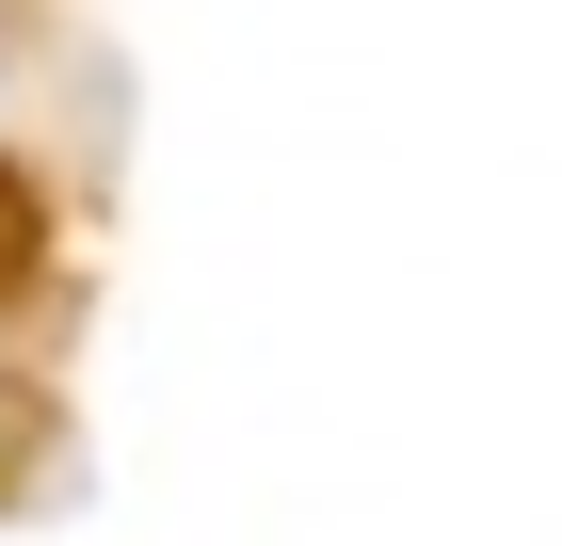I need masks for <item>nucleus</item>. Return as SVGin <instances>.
Listing matches in <instances>:
<instances>
[]
</instances>
